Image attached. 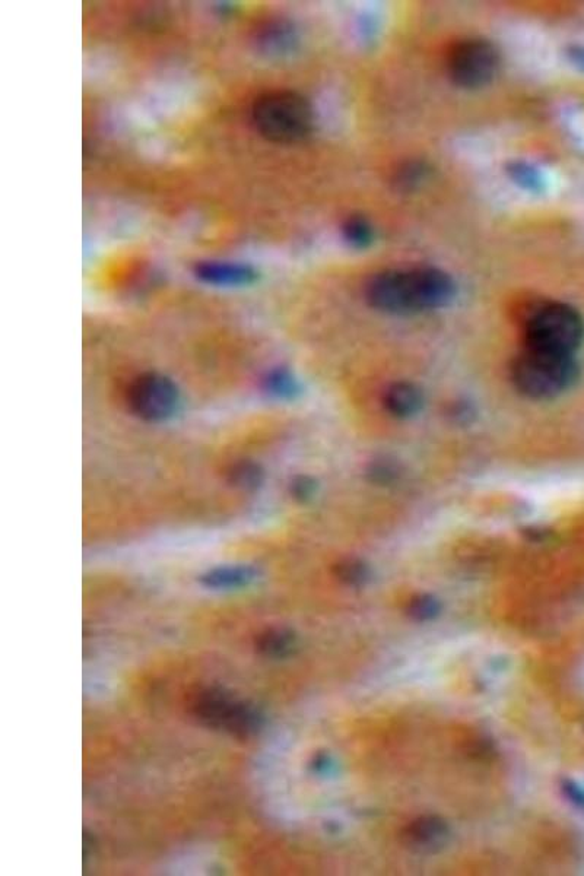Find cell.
I'll return each mask as SVG.
<instances>
[{
	"mask_svg": "<svg viewBox=\"0 0 584 876\" xmlns=\"http://www.w3.org/2000/svg\"><path fill=\"white\" fill-rule=\"evenodd\" d=\"M456 294L455 279L430 266L380 272L365 287V300L373 309L396 316L444 309Z\"/></svg>",
	"mask_w": 584,
	"mask_h": 876,
	"instance_id": "obj_1",
	"label": "cell"
},
{
	"mask_svg": "<svg viewBox=\"0 0 584 876\" xmlns=\"http://www.w3.org/2000/svg\"><path fill=\"white\" fill-rule=\"evenodd\" d=\"M510 376L520 395L532 401H551L577 383L580 367L574 355L525 347L514 358Z\"/></svg>",
	"mask_w": 584,
	"mask_h": 876,
	"instance_id": "obj_2",
	"label": "cell"
},
{
	"mask_svg": "<svg viewBox=\"0 0 584 876\" xmlns=\"http://www.w3.org/2000/svg\"><path fill=\"white\" fill-rule=\"evenodd\" d=\"M252 123L260 136L272 144H300L313 132L314 110L298 92L269 91L253 103Z\"/></svg>",
	"mask_w": 584,
	"mask_h": 876,
	"instance_id": "obj_3",
	"label": "cell"
},
{
	"mask_svg": "<svg viewBox=\"0 0 584 876\" xmlns=\"http://www.w3.org/2000/svg\"><path fill=\"white\" fill-rule=\"evenodd\" d=\"M525 347L561 355H576L584 341V319L570 304H533L523 322Z\"/></svg>",
	"mask_w": 584,
	"mask_h": 876,
	"instance_id": "obj_4",
	"label": "cell"
},
{
	"mask_svg": "<svg viewBox=\"0 0 584 876\" xmlns=\"http://www.w3.org/2000/svg\"><path fill=\"white\" fill-rule=\"evenodd\" d=\"M126 402L130 412L139 420L165 424L182 411L183 395L179 384L167 374L148 371L130 382Z\"/></svg>",
	"mask_w": 584,
	"mask_h": 876,
	"instance_id": "obj_5",
	"label": "cell"
},
{
	"mask_svg": "<svg viewBox=\"0 0 584 876\" xmlns=\"http://www.w3.org/2000/svg\"><path fill=\"white\" fill-rule=\"evenodd\" d=\"M501 68L497 47L482 38L460 41L450 50L447 72L457 87L465 90L487 87Z\"/></svg>",
	"mask_w": 584,
	"mask_h": 876,
	"instance_id": "obj_6",
	"label": "cell"
},
{
	"mask_svg": "<svg viewBox=\"0 0 584 876\" xmlns=\"http://www.w3.org/2000/svg\"><path fill=\"white\" fill-rule=\"evenodd\" d=\"M193 710L211 728L246 738L256 733L262 723V717L257 710L224 691H202L193 700Z\"/></svg>",
	"mask_w": 584,
	"mask_h": 876,
	"instance_id": "obj_7",
	"label": "cell"
},
{
	"mask_svg": "<svg viewBox=\"0 0 584 876\" xmlns=\"http://www.w3.org/2000/svg\"><path fill=\"white\" fill-rule=\"evenodd\" d=\"M196 279L212 288H246L255 285L259 272L249 263L228 262V260H203L193 269Z\"/></svg>",
	"mask_w": 584,
	"mask_h": 876,
	"instance_id": "obj_8",
	"label": "cell"
},
{
	"mask_svg": "<svg viewBox=\"0 0 584 876\" xmlns=\"http://www.w3.org/2000/svg\"><path fill=\"white\" fill-rule=\"evenodd\" d=\"M260 579V570L252 564H222L202 574V587L209 592L231 593L249 589Z\"/></svg>",
	"mask_w": 584,
	"mask_h": 876,
	"instance_id": "obj_9",
	"label": "cell"
},
{
	"mask_svg": "<svg viewBox=\"0 0 584 876\" xmlns=\"http://www.w3.org/2000/svg\"><path fill=\"white\" fill-rule=\"evenodd\" d=\"M384 409L398 420H409L420 414L425 405V395L418 384L396 382L387 387L383 396Z\"/></svg>",
	"mask_w": 584,
	"mask_h": 876,
	"instance_id": "obj_10",
	"label": "cell"
},
{
	"mask_svg": "<svg viewBox=\"0 0 584 876\" xmlns=\"http://www.w3.org/2000/svg\"><path fill=\"white\" fill-rule=\"evenodd\" d=\"M260 387L269 399L276 402L295 401L303 392L300 379L284 365L269 368L260 380Z\"/></svg>",
	"mask_w": 584,
	"mask_h": 876,
	"instance_id": "obj_11",
	"label": "cell"
},
{
	"mask_svg": "<svg viewBox=\"0 0 584 876\" xmlns=\"http://www.w3.org/2000/svg\"><path fill=\"white\" fill-rule=\"evenodd\" d=\"M228 482L244 493H255L265 484L266 474L259 463L253 460H238L227 472Z\"/></svg>",
	"mask_w": 584,
	"mask_h": 876,
	"instance_id": "obj_12",
	"label": "cell"
},
{
	"mask_svg": "<svg viewBox=\"0 0 584 876\" xmlns=\"http://www.w3.org/2000/svg\"><path fill=\"white\" fill-rule=\"evenodd\" d=\"M259 43L262 44L266 53L276 56L287 55L291 50H294L297 36H295L294 28L287 22H274L262 31Z\"/></svg>",
	"mask_w": 584,
	"mask_h": 876,
	"instance_id": "obj_13",
	"label": "cell"
},
{
	"mask_svg": "<svg viewBox=\"0 0 584 876\" xmlns=\"http://www.w3.org/2000/svg\"><path fill=\"white\" fill-rule=\"evenodd\" d=\"M511 182L530 193H541L545 189V179L535 165L526 161H513L507 165Z\"/></svg>",
	"mask_w": 584,
	"mask_h": 876,
	"instance_id": "obj_14",
	"label": "cell"
},
{
	"mask_svg": "<svg viewBox=\"0 0 584 876\" xmlns=\"http://www.w3.org/2000/svg\"><path fill=\"white\" fill-rule=\"evenodd\" d=\"M342 237L351 249L365 250L373 244L374 228L364 217H351L342 227Z\"/></svg>",
	"mask_w": 584,
	"mask_h": 876,
	"instance_id": "obj_15",
	"label": "cell"
},
{
	"mask_svg": "<svg viewBox=\"0 0 584 876\" xmlns=\"http://www.w3.org/2000/svg\"><path fill=\"white\" fill-rule=\"evenodd\" d=\"M402 468L392 457H377L367 466V478L371 484L390 487L401 479Z\"/></svg>",
	"mask_w": 584,
	"mask_h": 876,
	"instance_id": "obj_16",
	"label": "cell"
},
{
	"mask_svg": "<svg viewBox=\"0 0 584 876\" xmlns=\"http://www.w3.org/2000/svg\"><path fill=\"white\" fill-rule=\"evenodd\" d=\"M428 170L421 163H408L396 176V183L402 190H414L427 179Z\"/></svg>",
	"mask_w": 584,
	"mask_h": 876,
	"instance_id": "obj_17",
	"label": "cell"
},
{
	"mask_svg": "<svg viewBox=\"0 0 584 876\" xmlns=\"http://www.w3.org/2000/svg\"><path fill=\"white\" fill-rule=\"evenodd\" d=\"M317 491H319V484L311 476H295L290 484L291 497L294 500L300 501V503H309V501L316 497Z\"/></svg>",
	"mask_w": 584,
	"mask_h": 876,
	"instance_id": "obj_18",
	"label": "cell"
},
{
	"mask_svg": "<svg viewBox=\"0 0 584 876\" xmlns=\"http://www.w3.org/2000/svg\"><path fill=\"white\" fill-rule=\"evenodd\" d=\"M290 647V639L282 633H268L259 641V649L269 656H281Z\"/></svg>",
	"mask_w": 584,
	"mask_h": 876,
	"instance_id": "obj_19",
	"label": "cell"
},
{
	"mask_svg": "<svg viewBox=\"0 0 584 876\" xmlns=\"http://www.w3.org/2000/svg\"><path fill=\"white\" fill-rule=\"evenodd\" d=\"M449 417L457 425L471 424L476 417L474 405L465 401L453 403L449 409Z\"/></svg>",
	"mask_w": 584,
	"mask_h": 876,
	"instance_id": "obj_20",
	"label": "cell"
},
{
	"mask_svg": "<svg viewBox=\"0 0 584 876\" xmlns=\"http://www.w3.org/2000/svg\"><path fill=\"white\" fill-rule=\"evenodd\" d=\"M339 570H341L342 579L347 580V582L360 583L364 582L365 577H367V568L358 561H348V563L342 564Z\"/></svg>",
	"mask_w": 584,
	"mask_h": 876,
	"instance_id": "obj_21",
	"label": "cell"
},
{
	"mask_svg": "<svg viewBox=\"0 0 584 876\" xmlns=\"http://www.w3.org/2000/svg\"><path fill=\"white\" fill-rule=\"evenodd\" d=\"M571 59L576 65L582 66L584 68V49H573L570 52Z\"/></svg>",
	"mask_w": 584,
	"mask_h": 876,
	"instance_id": "obj_22",
	"label": "cell"
}]
</instances>
